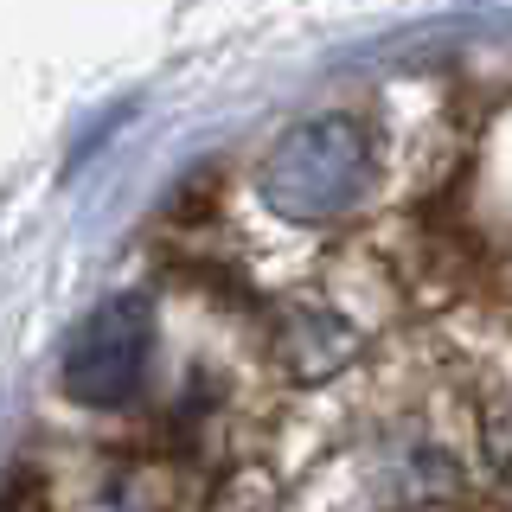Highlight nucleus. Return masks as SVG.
Here are the masks:
<instances>
[]
</instances>
